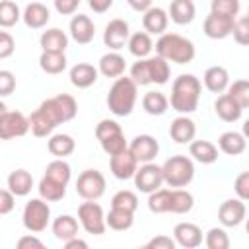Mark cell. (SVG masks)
<instances>
[{
    "mask_svg": "<svg viewBox=\"0 0 249 249\" xmlns=\"http://www.w3.org/2000/svg\"><path fill=\"white\" fill-rule=\"evenodd\" d=\"M200 89L202 84L195 74H181L171 84V97L169 105L181 115L195 113L200 101Z\"/></svg>",
    "mask_w": 249,
    "mask_h": 249,
    "instance_id": "1",
    "label": "cell"
},
{
    "mask_svg": "<svg viewBox=\"0 0 249 249\" xmlns=\"http://www.w3.org/2000/svg\"><path fill=\"white\" fill-rule=\"evenodd\" d=\"M138 97V84L128 76L115 78L113 86L107 93V107L115 117H128L136 105Z\"/></svg>",
    "mask_w": 249,
    "mask_h": 249,
    "instance_id": "2",
    "label": "cell"
},
{
    "mask_svg": "<svg viewBox=\"0 0 249 249\" xmlns=\"http://www.w3.org/2000/svg\"><path fill=\"white\" fill-rule=\"evenodd\" d=\"M154 49H156V54H160L167 62H175V64H189V62H193V58L196 54L195 43L179 33L160 35Z\"/></svg>",
    "mask_w": 249,
    "mask_h": 249,
    "instance_id": "3",
    "label": "cell"
},
{
    "mask_svg": "<svg viewBox=\"0 0 249 249\" xmlns=\"http://www.w3.org/2000/svg\"><path fill=\"white\" fill-rule=\"evenodd\" d=\"M163 169V181L167 187L179 189V187H187L193 177H195V163L191 158L187 156H171L169 160L163 161L161 165Z\"/></svg>",
    "mask_w": 249,
    "mask_h": 249,
    "instance_id": "4",
    "label": "cell"
},
{
    "mask_svg": "<svg viewBox=\"0 0 249 249\" xmlns=\"http://www.w3.org/2000/svg\"><path fill=\"white\" fill-rule=\"evenodd\" d=\"M21 222L23 228L31 233H41L47 230L49 222H51V206L49 200L45 198H31L29 202H25L23 206V214H21Z\"/></svg>",
    "mask_w": 249,
    "mask_h": 249,
    "instance_id": "5",
    "label": "cell"
},
{
    "mask_svg": "<svg viewBox=\"0 0 249 249\" xmlns=\"http://www.w3.org/2000/svg\"><path fill=\"white\" fill-rule=\"evenodd\" d=\"M31 130L29 117L21 111H8L4 103H0V138L12 140L18 136H25Z\"/></svg>",
    "mask_w": 249,
    "mask_h": 249,
    "instance_id": "6",
    "label": "cell"
},
{
    "mask_svg": "<svg viewBox=\"0 0 249 249\" xmlns=\"http://www.w3.org/2000/svg\"><path fill=\"white\" fill-rule=\"evenodd\" d=\"M78 220L89 235H103L107 230L105 212L95 200H86L78 206Z\"/></svg>",
    "mask_w": 249,
    "mask_h": 249,
    "instance_id": "7",
    "label": "cell"
},
{
    "mask_svg": "<svg viewBox=\"0 0 249 249\" xmlns=\"http://www.w3.org/2000/svg\"><path fill=\"white\" fill-rule=\"evenodd\" d=\"M105 177L99 169H84L76 179V193L84 200H97L105 193Z\"/></svg>",
    "mask_w": 249,
    "mask_h": 249,
    "instance_id": "8",
    "label": "cell"
},
{
    "mask_svg": "<svg viewBox=\"0 0 249 249\" xmlns=\"http://www.w3.org/2000/svg\"><path fill=\"white\" fill-rule=\"evenodd\" d=\"M132 179H134L136 189H138L140 193H146V195H150V193L161 189V185L165 183V181H163V169H161V165H156V163H152V161L142 163V165L136 169V173H134Z\"/></svg>",
    "mask_w": 249,
    "mask_h": 249,
    "instance_id": "9",
    "label": "cell"
},
{
    "mask_svg": "<svg viewBox=\"0 0 249 249\" xmlns=\"http://www.w3.org/2000/svg\"><path fill=\"white\" fill-rule=\"evenodd\" d=\"M233 23H235V18L231 16H224V14H216V12H210L202 23V31L208 39H226L233 33Z\"/></svg>",
    "mask_w": 249,
    "mask_h": 249,
    "instance_id": "10",
    "label": "cell"
},
{
    "mask_svg": "<svg viewBox=\"0 0 249 249\" xmlns=\"http://www.w3.org/2000/svg\"><path fill=\"white\" fill-rule=\"evenodd\" d=\"M130 39V27L124 19L121 18H115L111 19L107 25H105V31H103V43L105 47H109L111 51H119L123 49Z\"/></svg>",
    "mask_w": 249,
    "mask_h": 249,
    "instance_id": "11",
    "label": "cell"
},
{
    "mask_svg": "<svg viewBox=\"0 0 249 249\" xmlns=\"http://www.w3.org/2000/svg\"><path fill=\"white\" fill-rule=\"evenodd\" d=\"M138 160L134 158V154L130 150H124L117 156H111L109 158V169L113 173V177L121 179V181H126V179H132L136 169H138Z\"/></svg>",
    "mask_w": 249,
    "mask_h": 249,
    "instance_id": "12",
    "label": "cell"
},
{
    "mask_svg": "<svg viewBox=\"0 0 249 249\" xmlns=\"http://www.w3.org/2000/svg\"><path fill=\"white\" fill-rule=\"evenodd\" d=\"M245 204L241 198H228L218 208V220L224 228H235L245 220Z\"/></svg>",
    "mask_w": 249,
    "mask_h": 249,
    "instance_id": "13",
    "label": "cell"
},
{
    "mask_svg": "<svg viewBox=\"0 0 249 249\" xmlns=\"http://www.w3.org/2000/svg\"><path fill=\"white\" fill-rule=\"evenodd\" d=\"M128 150L134 154V158L140 163H148V161L156 160V156L160 152V144L152 134H138L130 140Z\"/></svg>",
    "mask_w": 249,
    "mask_h": 249,
    "instance_id": "14",
    "label": "cell"
},
{
    "mask_svg": "<svg viewBox=\"0 0 249 249\" xmlns=\"http://www.w3.org/2000/svg\"><path fill=\"white\" fill-rule=\"evenodd\" d=\"M68 31H70V37H72L78 45H88V43L93 41L95 25H93V21L89 19V16L78 14V16H74V18L70 19Z\"/></svg>",
    "mask_w": 249,
    "mask_h": 249,
    "instance_id": "15",
    "label": "cell"
},
{
    "mask_svg": "<svg viewBox=\"0 0 249 249\" xmlns=\"http://www.w3.org/2000/svg\"><path fill=\"white\" fill-rule=\"evenodd\" d=\"M173 237L177 245L185 249H195L202 243V230L193 222H179L173 228Z\"/></svg>",
    "mask_w": 249,
    "mask_h": 249,
    "instance_id": "16",
    "label": "cell"
},
{
    "mask_svg": "<svg viewBox=\"0 0 249 249\" xmlns=\"http://www.w3.org/2000/svg\"><path fill=\"white\" fill-rule=\"evenodd\" d=\"M195 134H196V124L187 115H179L169 124V136L177 144H191L195 140Z\"/></svg>",
    "mask_w": 249,
    "mask_h": 249,
    "instance_id": "17",
    "label": "cell"
},
{
    "mask_svg": "<svg viewBox=\"0 0 249 249\" xmlns=\"http://www.w3.org/2000/svg\"><path fill=\"white\" fill-rule=\"evenodd\" d=\"M167 23H169V14L160 6H152L142 16L144 31H148L150 35H163L167 29Z\"/></svg>",
    "mask_w": 249,
    "mask_h": 249,
    "instance_id": "18",
    "label": "cell"
},
{
    "mask_svg": "<svg viewBox=\"0 0 249 249\" xmlns=\"http://www.w3.org/2000/svg\"><path fill=\"white\" fill-rule=\"evenodd\" d=\"M97 74H99V68H95L93 64L78 62L70 68V82L78 89H86L97 82Z\"/></svg>",
    "mask_w": 249,
    "mask_h": 249,
    "instance_id": "19",
    "label": "cell"
},
{
    "mask_svg": "<svg viewBox=\"0 0 249 249\" xmlns=\"http://www.w3.org/2000/svg\"><path fill=\"white\" fill-rule=\"evenodd\" d=\"M214 111H216V115L224 123H235V121L241 119V113H243V109L239 107V103L230 93L218 95V99L214 101Z\"/></svg>",
    "mask_w": 249,
    "mask_h": 249,
    "instance_id": "20",
    "label": "cell"
},
{
    "mask_svg": "<svg viewBox=\"0 0 249 249\" xmlns=\"http://www.w3.org/2000/svg\"><path fill=\"white\" fill-rule=\"evenodd\" d=\"M202 82L208 91L212 93H224L230 88V72L224 66H210L206 68Z\"/></svg>",
    "mask_w": 249,
    "mask_h": 249,
    "instance_id": "21",
    "label": "cell"
},
{
    "mask_svg": "<svg viewBox=\"0 0 249 249\" xmlns=\"http://www.w3.org/2000/svg\"><path fill=\"white\" fill-rule=\"evenodd\" d=\"M78 222H80V220H76V218L70 216V214H60L58 218L53 220L51 230H53L54 237L64 243V241H68V239H72V237L78 235V230H80V226H82V224H78Z\"/></svg>",
    "mask_w": 249,
    "mask_h": 249,
    "instance_id": "22",
    "label": "cell"
},
{
    "mask_svg": "<svg viewBox=\"0 0 249 249\" xmlns=\"http://www.w3.org/2000/svg\"><path fill=\"white\" fill-rule=\"evenodd\" d=\"M21 19H23V23H25L29 29H41V27H45V25L49 23L51 12H49V8H47L45 4H41V2H31V4L25 6Z\"/></svg>",
    "mask_w": 249,
    "mask_h": 249,
    "instance_id": "23",
    "label": "cell"
},
{
    "mask_svg": "<svg viewBox=\"0 0 249 249\" xmlns=\"http://www.w3.org/2000/svg\"><path fill=\"white\" fill-rule=\"evenodd\" d=\"M218 148L226 154V156H239L245 152L247 148V138L243 136V132H235V130H226L220 134L218 138Z\"/></svg>",
    "mask_w": 249,
    "mask_h": 249,
    "instance_id": "24",
    "label": "cell"
},
{
    "mask_svg": "<svg viewBox=\"0 0 249 249\" xmlns=\"http://www.w3.org/2000/svg\"><path fill=\"white\" fill-rule=\"evenodd\" d=\"M39 45L43 51H49V53H64L68 47V35L58 27H51L41 33Z\"/></svg>",
    "mask_w": 249,
    "mask_h": 249,
    "instance_id": "25",
    "label": "cell"
},
{
    "mask_svg": "<svg viewBox=\"0 0 249 249\" xmlns=\"http://www.w3.org/2000/svg\"><path fill=\"white\" fill-rule=\"evenodd\" d=\"M124 68H126V60H124V56H121L117 51L105 53V54L99 58V72H101L105 78H119V76L124 74Z\"/></svg>",
    "mask_w": 249,
    "mask_h": 249,
    "instance_id": "26",
    "label": "cell"
},
{
    "mask_svg": "<svg viewBox=\"0 0 249 249\" xmlns=\"http://www.w3.org/2000/svg\"><path fill=\"white\" fill-rule=\"evenodd\" d=\"M167 14H169V18H171L173 23L187 25V23H191L195 19L196 8H195L193 0H171Z\"/></svg>",
    "mask_w": 249,
    "mask_h": 249,
    "instance_id": "27",
    "label": "cell"
},
{
    "mask_svg": "<svg viewBox=\"0 0 249 249\" xmlns=\"http://www.w3.org/2000/svg\"><path fill=\"white\" fill-rule=\"evenodd\" d=\"M189 154L198 163H214L218 160V148L208 140H193L189 144Z\"/></svg>",
    "mask_w": 249,
    "mask_h": 249,
    "instance_id": "28",
    "label": "cell"
},
{
    "mask_svg": "<svg viewBox=\"0 0 249 249\" xmlns=\"http://www.w3.org/2000/svg\"><path fill=\"white\" fill-rule=\"evenodd\" d=\"M8 189L16 195V196H27L33 189V175L25 169H14L8 175Z\"/></svg>",
    "mask_w": 249,
    "mask_h": 249,
    "instance_id": "29",
    "label": "cell"
},
{
    "mask_svg": "<svg viewBox=\"0 0 249 249\" xmlns=\"http://www.w3.org/2000/svg\"><path fill=\"white\" fill-rule=\"evenodd\" d=\"M128 51L132 56L136 58H148V54L154 51V41H152V35L148 31H136L130 35L128 43H126Z\"/></svg>",
    "mask_w": 249,
    "mask_h": 249,
    "instance_id": "30",
    "label": "cell"
},
{
    "mask_svg": "<svg viewBox=\"0 0 249 249\" xmlns=\"http://www.w3.org/2000/svg\"><path fill=\"white\" fill-rule=\"evenodd\" d=\"M66 54L64 53H49V51H43L41 56H39V66L45 74H60L66 70Z\"/></svg>",
    "mask_w": 249,
    "mask_h": 249,
    "instance_id": "31",
    "label": "cell"
},
{
    "mask_svg": "<svg viewBox=\"0 0 249 249\" xmlns=\"http://www.w3.org/2000/svg\"><path fill=\"white\" fill-rule=\"evenodd\" d=\"M142 107L148 115L152 117H160L167 111L169 107V99L161 93V91H146L142 97Z\"/></svg>",
    "mask_w": 249,
    "mask_h": 249,
    "instance_id": "32",
    "label": "cell"
},
{
    "mask_svg": "<svg viewBox=\"0 0 249 249\" xmlns=\"http://www.w3.org/2000/svg\"><path fill=\"white\" fill-rule=\"evenodd\" d=\"M47 148L56 158H66L76 150V142L70 134H53L47 140Z\"/></svg>",
    "mask_w": 249,
    "mask_h": 249,
    "instance_id": "33",
    "label": "cell"
},
{
    "mask_svg": "<svg viewBox=\"0 0 249 249\" xmlns=\"http://www.w3.org/2000/svg\"><path fill=\"white\" fill-rule=\"evenodd\" d=\"M37 189H39V196L49 200V202L62 200L64 195H66V185H62V183H58V181H54V179H51L47 175H43V179L39 181Z\"/></svg>",
    "mask_w": 249,
    "mask_h": 249,
    "instance_id": "34",
    "label": "cell"
},
{
    "mask_svg": "<svg viewBox=\"0 0 249 249\" xmlns=\"http://www.w3.org/2000/svg\"><path fill=\"white\" fill-rule=\"evenodd\" d=\"M107 220V228L115 230V231H124L130 230L134 224V212L123 210V208H111L109 214L105 216Z\"/></svg>",
    "mask_w": 249,
    "mask_h": 249,
    "instance_id": "35",
    "label": "cell"
},
{
    "mask_svg": "<svg viewBox=\"0 0 249 249\" xmlns=\"http://www.w3.org/2000/svg\"><path fill=\"white\" fill-rule=\"evenodd\" d=\"M29 123H31V132H33V136H37V138H45V136L53 134V130L56 128V124H54L39 107L29 115Z\"/></svg>",
    "mask_w": 249,
    "mask_h": 249,
    "instance_id": "36",
    "label": "cell"
},
{
    "mask_svg": "<svg viewBox=\"0 0 249 249\" xmlns=\"http://www.w3.org/2000/svg\"><path fill=\"white\" fill-rule=\"evenodd\" d=\"M195 206V198L185 189H171V214H187Z\"/></svg>",
    "mask_w": 249,
    "mask_h": 249,
    "instance_id": "37",
    "label": "cell"
},
{
    "mask_svg": "<svg viewBox=\"0 0 249 249\" xmlns=\"http://www.w3.org/2000/svg\"><path fill=\"white\" fill-rule=\"evenodd\" d=\"M148 208L154 214H163L171 210V189H158L148 195Z\"/></svg>",
    "mask_w": 249,
    "mask_h": 249,
    "instance_id": "38",
    "label": "cell"
},
{
    "mask_svg": "<svg viewBox=\"0 0 249 249\" xmlns=\"http://www.w3.org/2000/svg\"><path fill=\"white\" fill-rule=\"evenodd\" d=\"M45 175L62 183V185H68V181L72 177V169H70L68 161H64V158H56L45 167Z\"/></svg>",
    "mask_w": 249,
    "mask_h": 249,
    "instance_id": "39",
    "label": "cell"
},
{
    "mask_svg": "<svg viewBox=\"0 0 249 249\" xmlns=\"http://www.w3.org/2000/svg\"><path fill=\"white\" fill-rule=\"evenodd\" d=\"M23 18V12H19V6L12 0H2L0 2V25L4 29L16 25Z\"/></svg>",
    "mask_w": 249,
    "mask_h": 249,
    "instance_id": "40",
    "label": "cell"
},
{
    "mask_svg": "<svg viewBox=\"0 0 249 249\" xmlns=\"http://www.w3.org/2000/svg\"><path fill=\"white\" fill-rule=\"evenodd\" d=\"M150 68H152V84L163 86V84L169 82L171 68H169V62L165 58H161L160 54L150 56Z\"/></svg>",
    "mask_w": 249,
    "mask_h": 249,
    "instance_id": "41",
    "label": "cell"
},
{
    "mask_svg": "<svg viewBox=\"0 0 249 249\" xmlns=\"http://www.w3.org/2000/svg\"><path fill=\"white\" fill-rule=\"evenodd\" d=\"M130 78L138 86H150L152 84V68H150V58H138L130 66Z\"/></svg>",
    "mask_w": 249,
    "mask_h": 249,
    "instance_id": "42",
    "label": "cell"
},
{
    "mask_svg": "<svg viewBox=\"0 0 249 249\" xmlns=\"http://www.w3.org/2000/svg\"><path fill=\"white\" fill-rule=\"evenodd\" d=\"M111 208H123V210H128V212H136V208H138L136 193H132L128 189L117 191L111 198Z\"/></svg>",
    "mask_w": 249,
    "mask_h": 249,
    "instance_id": "43",
    "label": "cell"
},
{
    "mask_svg": "<svg viewBox=\"0 0 249 249\" xmlns=\"http://www.w3.org/2000/svg\"><path fill=\"white\" fill-rule=\"evenodd\" d=\"M99 144H101V150H103L109 158H111V156H117V154H121V152H124V150H128V142H126V138H124V132L115 134V136H109V138L101 140Z\"/></svg>",
    "mask_w": 249,
    "mask_h": 249,
    "instance_id": "44",
    "label": "cell"
},
{
    "mask_svg": "<svg viewBox=\"0 0 249 249\" xmlns=\"http://www.w3.org/2000/svg\"><path fill=\"white\" fill-rule=\"evenodd\" d=\"M204 243L208 249H228L230 247V237L224 228H210L206 231Z\"/></svg>",
    "mask_w": 249,
    "mask_h": 249,
    "instance_id": "45",
    "label": "cell"
},
{
    "mask_svg": "<svg viewBox=\"0 0 249 249\" xmlns=\"http://www.w3.org/2000/svg\"><path fill=\"white\" fill-rule=\"evenodd\" d=\"M228 93L239 103L241 109L249 107V80H235L233 84H230Z\"/></svg>",
    "mask_w": 249,
    "mask_h": 249,
    "instance_id": "46",
    "label": "cell"
},
{
    "mask_svg": "<svg viewBox=\"0 0 249 249\" xmlns=\"http://www.w3.org/2000/svg\"><path fill=\"white\" fill-rule=\"evenodd\" d=\"M121 132H123L121 124H119L117 121H113V119H101V121L95 124V138H97L99 142L105 140V138H109V136L121 134Z\"/></svg>",
    "mask_w": 249,
    "mask_h": 249,
    "instance_id": "47",
    "label": "cell"
},
{
    "mask_svg": "<svg viewBox=\"0 0 249 249\" xmlns=\"http://www.w3.org/2000/svg\"><path fill=\"white\" fill-rule=\"evenodd\" d=\"M210 12L235 18L239 14V0H210Z\"/></svg>",
    "mask_w": 249,
    "mask_h": 249,
    "instance_id": "48",
    "label": "cell"
},
{
    "mask_svg": "<svg viewBox=\"0 0 249 249\" xmlns=\"http://www.w3.org/2000/svg\"><path fill=\"white\" fill-rule=\"evenodd\" d=\"M233 39L237 45H243V47H249V18L243 16L239 19H235L233 23Z\"/></svg>",
    "mask_w": 249,
    "mask_h": 249,
    "instance_id": "49",
    "label": "cell"
},
{
    "mask_svg": "<svg viewBox=\"0 0 249 249\" xmlns=\"http://www.w3.org/2000/svg\"><path fill=\"white\" fill-rule=\"evenodd\" d=\"M233 191L237 195V198L241 200H249V171H243L235 177L233 181Z\"/></svg>",
    "mask_w": 249,
    "mask_h": 249,
    "instance_id": "50",
    "label": "cell"
},
{
    "mask_svg": "<svg viewBox=\"0 0 249 249\" xmlns=\"http://www.w3.org/2000/svg\"><path fill=\"white\" fill-rule=\"evenodd\" d=\"M16 89V78L10 70H0V95L8 97Z\"/></svg>",
    "mask_w": 249,
    "mask_h": 249,
    "instance_id": "51",
    "label": "cell"
},
{
    "mask_svg": "<svg viewBox=\"0 0 249 249\" xmlns=\"http://www.w3.org/2000/svg\"><path fill=\"white\" fill-rule=\"evenodd\" d=\"M177 241L175 237H169V235H156L152 237L148 243H146V249H175Z\"/></svg>",
    "mask_w": 249,
    "mask_h": 249,
    "instance_id": "52",
    "label": "cell"
},
{
    "mask_svg": "<svg viewBox=\"0 0 249 249\" xmlns=\"http://www.w3.org/2000/svg\"><path fill=\"white\" fill-rule=\"evenodd\" d=\"M14 206H16V195L6 187V189H2L0 191V214H10L12 210H14Z\"/></svg>",
    "mask_w": 249,
    "mask_h": 249,
    "instance_id": "53",
    "label": "cell"
},
{
    "mask_svg": "<svg viewBox=\"0 0 249 249\" xmlns=\"http://www.w3.org/2000/svg\"><path fill=\"white\" fill-rule=\"evenodd\" d=\"M16 49V41L8 31H0V58H8Z\"/></svg>",
    "mask_w": 249,
    "mask_h": 249,
    "instance_id": "54",
    "label": "cell"
},
{
    "mask_svg": "<svg viewBox=\"0 0 249 249\" xmlns=\"http://www.w3.org/2000/svg\"><path fill=\"white\" fill-rule=\"evenodd\" d=\"M53 2H54V10L60 16H72V14H76L82 0H53Z\"/></svg>",
    "mask_w": 249,
    "mask_h": 249,
    "instance_id": "55",
    "label": "cell"
},
{
    "mask_svg": "<svg viewBox=\"0 0 249 249\" xmlns=\"http://www.w3.org/2000/svg\"><path fill=\"white\" fill-rule=\"evenodd\" d=\"M45 243L35 235H23L18 239V249H43Z\"/></svg>",
    "mask_w": 249,
    "mask_h": 249,
    "instance_id": "56",
    "label": "cell"
},
{
    "mask_svg": "<svg viewBox=\"0 0 249 249\" xmlns=\"http://www.w3.org/2000/svg\"><path fill=\"white\" fill-rule=\"evenodd\" d=\"M88 6H89L95 14H105V12L113 6V0H88Z\"/></svg>",
    "mask_w": 249,
    "mask_h": 249,
    "instance_id": "57",
    "label": "cell"
},
{
    "mask_svg": "<svg viewBox=\"0 0 249 249\" xmlns=\"http://www.w3.org/2000/svg\"><path fill=\"white\" fill-rule=\"evenodd\" d=\"M126 2L134 12H140V14H144L146 10L152 8V0H126Z\"/></svg>",
    "mask_w": 249,
    "mask_h": 249,
    "instance_id": "58",
    "label": "cell"
},
{
    "mask_svg": "<svg viewBox=\"0 0 249 249\" xmlns=\"http://www.w3.org/2000/svg\"><path fill=\"white\" fill-rule=\"evenodd\" d=\"M64 249H88V241H84V239H80L76 235V237L64 241Z\"/></svg>",
    "mask_w": 249,
    "mask_h": 249,
    "instance_id": "59",
    "label": "cell"
},
{
    "mask_svg": "<svg viewBox=\"0 0 249 249\" xmlns=\"http://www.w3.org/2000/svg\"><path fill=\"white\" fill-rule=\"evenodd\" d=\"M241 132H243V136L249 140V119L243 123V126H241Z\"/></svg>",
    "mask_w": 249,
    "mask_h": 249,
    "instance_id": "60",
    "label": "cell"
},
{
    "mask_svg": "<svg viewBox=\"0 0 249 249\" xmlns=\"http://www.w3.org/2000/svg\"><path fill=\"white\" fill-rule=\"evenodd\" d=\"M245 231L249 233V218H247V224H245Z\"/></svg>",
    "mask_w": 249,
    "mask_h": 249,
    "instance_id": "61",
    "label": "cell"
},
{
    "mask_svg": "<svg viewBox=\"0 0 249 249\" xmlns=\"http://www.w3.org/2000/svg\"><path fill=\"white\" fill-rule=\"evenodd\" d=\"M247 18H249V12H247Z\"/></svg>",
    "mask_w": 249,
    "mask_h": 249,
    "instance_id": "62",
    "label": "cell"
}]
</instances>
